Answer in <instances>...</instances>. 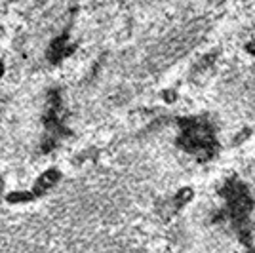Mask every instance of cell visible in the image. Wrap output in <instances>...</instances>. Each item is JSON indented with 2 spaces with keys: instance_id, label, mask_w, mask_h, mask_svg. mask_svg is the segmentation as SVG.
<instances>
[{
  "instance_id": "cell-1",
  "label": "cell",
  "mask_w": 255,
  "mask_h": 253,
  "mask_svg": "<svg viewBox=\"0 0 255 253\" xmlns=\"http://www.w3.org/2000/svg\"><path fill=\"white\" fill-rule=\"evenodd\" d=\"M183 145L200 154V152H210L212 148V131L210 127H206L204 124H196V122H191L189 127H185L183 131Z\"/></svg>"
},
{
  "instance_id": "cell-2",
  "label": "cell",
  "mask_w": 255,
  "mask_h": 253,
  "mask_svg": "<svg viewBox=\"0 0 255 253\" xmlns=\"http://www.w3.org/2000/svg\"><path fill=\"white\" fill-rule=\"evenodd\" d=\"M59 179V171H55V169H50V171H46L44 175H40V179L34 183V189H32V196H38V194H42L44 190H48L50 187H53L55 183Z\"/></svg>"
},
{
  "instance_id": "cell-3",
  "label": "cell",
  "mask_w": 255,
  "mask_h": 253,
  "mask_svg": "<svg viewBox=\"0 0 255 253\" xmlns=\"http://www.w3.org/2000/svg\"><path fill=\"white\" fill-rule=\"evenodd\" d=\"M2 73H4V69H2V65H0V76H2Z\"/></svg>"
},
{
  "instance_id": "cell-4",
  "label": "cell",
  "mask_w": 255,
  "mask_h": 253,
  "mask_svg": "<svg viewBox=\"0 0 255 253\" xmlns=\"http://www.w3.org/2000/svg\"><path fill=\"white\" fill-rule=\"evenodd\" d=\"M0 185H2V183H0Z\"/></svg>"
}]
</instances>
